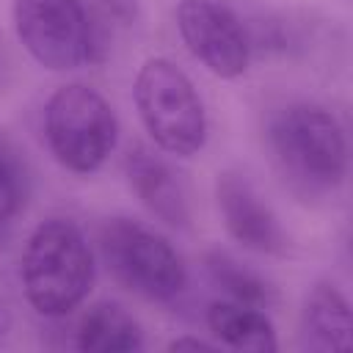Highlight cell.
<instances>
[{
	"label": "cell",
	"mask_w": 353,
	"mask_h": 353,
	"mask_svg": "<svg viewBox=\"0 0 353 353\" xmlns=\"http://www.w3.org/2000/svg\"><path fill=\"white\" fill-rule=\"evenodd\" d=\"M265 138L279 174L298 196L320 199L345 182L347 141L328 108L290 102L268 119Z\"/></svg>",
	"instance_id": "obj_1"
},
{
	"label": "cell",
	"mask_w": 353,
	"mask_h": 353,
	"mask_svg": "<svg viewBox=\"0 0 353 353\" xmlns=\"http://www.w3.org/2000/svg\"><path fill=\"white\" fill-rule=\"evenodd\" d=\"M19 276L25 298L39 314L74 312L94 284V254L83 229L69 218L41 221L25 240Z\"/></svg>",
	"instance_id": "obj_2"
},
{
	"label": "cell",
	"mask_w": 353,
	"mask_h": 353,
	"mask_svg": "<svg viewBox=\"0 0 353 353\" xmlns=\"http://www.w3.org/2000/svg\"><path fill=\"white\" fill-rule=\"evenodd\" d=\"M135 110L152 141L176 157H190L207 143V110L193 80L171 58H146L132 83Z\"/></svg>",
	"instance_id": "obj_3"
},
{
	"label": "cell",
	"mask_w": 353,
	"mask_h": 353,
	"mask_svg": "<svg viewBox=\"0 0 353 353\" xmlns=\"http://www.w3.org/2000/svg\"><path fill=\"white\" fill-rule=\"evenodd\" d=\"M44 138L50 154L72 174H94L119 141L113 105L85 83H69L44 105Z\"/></svg>",
	"instance_id": "obj_4"
},
{
	"label": "cell",
	"mask_w": 353,
	"mask_h": 353,
	"mask_svg": "<svg viewBox=\"0 0 353 353\" xmlns=\"http://www.w3.org/2000/svg\"><path fill=\"white\" fill-rule=\"evenodd\" d=\"M99 248L116 281L146 301L174 303L188 287V268L176 248L141 221L108 218L99 229Z\"/></svg>",
	"instance_id": "obj_5"
},
{
	"label": "cell",
	"mask_w": 353,
	"mask_h": 353,
	"mask_svg": "<svg viewBox=\"0 0 353 353\" xmlns=\"http://www.w3.org/2000/svg\"><path fill=\"white\" fill-rule=\"evenodd\" d=\"M14 30L28 55L52 72H69L102 58L99 25L83 0H14Z\"/></svg>",
	"instance_id": "obj_6"
},
{
	"label": "cell",
	"mask_w": 353,
	"mask_h": 353,
	"mask_svg": "<svg viewBox=\"0 0 353 353\" xmlns=\"http://www.w3.org/2000/svg\"><path fill=\"white\" fill-rule=\"evenodd\" d=\"M176 30L190 55L215 77L234 80L248 72L251 39L245 22L223 0H179Z\"/></svg>",
	"instance_id": "obj_7"
},
{
	"label": "cell",
	"mask_w": 353,
	"mask_h": 353,
	"mask_svg": "<svg viewBox=\"0 0 353 353\" xmlns=\"http://www.w3.org/2000/svg\"><path fill=\"white\" fill-rule=\"evenodd\" d=\"M215 204L226 232L248 251L265 256H284L290 251V237L273 212V207L259 196L243 171H221L215 179Z\"/></svg>",
	"instance_id": "obj_8"
},
{
	"label": "cell",
	"mask_w": 353,
	"mask_h": 353,
	"mask_svg": "<svg viewBox=\"0 0 353 353\" xmlns=\"http://www.w3.org/2000/svg\"><path fill=\"white\" fill-rule=\"evenodd\" d=\"M124 174H127L132 193L138 196V201L160 223H165L171 229L190 226L188 190L165 157L154 154L146 146H135L124 157Z\"/></svg>",
	"instance_id": "obj_9"
},
{
	"label": "cell",
	"mask_w": 353,
	"mask_h": 353,
	"mask_svg": "<svg viewBox=\"0 0 353 353\" xmlns=\"http://www.w3.org/2000/svg\"><path fill=\"white\" fill-rule=\"evenodd\" d=\"M350 303L334 281H317L303 298L301 306V345L306 350L331 353L350 347Z\"/></svg>",
	"instance_id": "obj_10"
},
{
	"label": "cell",
	"mask_w": 353,
	"mask_h": 353,
	"mask_svg": "<svg viewBox=\"0 0 353 353\" xmlns=\"http://www.w3.org/2000/svg\"><path fill=\"white\" fill-rule=\"evenodd\" d=\"M207 328L218 339V345H226L232 350H248V353H273L279 350L276 328L265 309L237 303V301H215L207 309Z\"/></svg>",
	"instance_id": "obj_11"
},
{
	"label": "cell",
	"mask_w": 353,
	"mask_h": 353,
	"mask_svg": "<svg viewBox=\"0 0 353 353\" xmlns=\"http://www.w3.org/2000/svg\"><path fill=\"white\" fill-rule=\"evenodd\" d=\"M74 345L85 353H135L143 350V328L124 306L99 301L80 317Z\"/></svg>",
	"instance_id": "obj_12"
},
{
	"label": "cell",
	"mask_w": 353,
	"mask_h": 353,
	"mask_svg": "<svg viewBox=\"0 0 353 353\" xmlns=\"http://www.w3.org/2000/svg\"><path fill=\"white\" fill-rule=\"evenodd\" d=\"M204 270H207L210 281L229 295V301L259 306V309H270L279 301L276 287L262 273H256L254 268H248L245 262L232 256L229 251L210 248L204 254Z\"/></svg>",
	"instance_id": "obj_13"
},
{
	"label": "cell",
	"mask_w": 353,
	"mask_h": 353,
	"mask_svg": "<svg viewBox=\"0 0 353 353\" xmlns=\"http://www.w3.org/2000/svg\"><path fill=\"white\" fill-rule=\"evenodd\" d=\"M248 28L251 50H262L270 55H303L314 41V25L306 17H295L290 11H276L254 19Z\"/></svg>",
	"instance_id": "obj_14"
},
{
	"label": "cell",
	"mask_w": 353,
	"mask_h": 353,
	"mask_svg": "<svg viewBox=\"0 0 353 353\" xmlns=\"http://www.w3.org/2000/svg\"><path fill=\"white\" fill-rule=\"evenodd\" d=\"M22 204H25V171L11 143L0 135V229L14 221Z\"/></svg>",
	"instance_id": "obj_15"
},
{
	"label": "cell",
	"mask_w": 353,
	"mask_h": 353,
	"mask_svg": "<svg viewBox=\"0 0 353 353\" xmlns=\"http://www.w3.org/2000/svg\"><path fill=\"white\" fill-rule=\"evenodd\" d=\"M105 19H116V25H132L138 17V3L135 0H97Z\"/></svg>",
	"instance_id": "obj_16"
},
{
	"label": "cell",
	"mask_w": 353,
	"mask_h": 353,
	"mask_svg": "<svg viewBox=\"0 0 353 353\" xmlns=\"http://www.w3.org/2000/svg\"><path fill=\"white\" fill-rule=\"evenodd\" d=\"M215 347H218L215 342H207L199 336H179L168 345V350H215Z\"/></svg>",
	"instance_id": "obj_17"
}]
</instances>
